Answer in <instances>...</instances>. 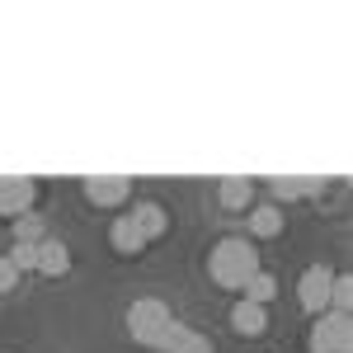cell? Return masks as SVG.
<instances>
[{"label": "cell", "instance_id": "cell-1", "mask_svg": "<svg viewBox=\"0 0 353 353\" xmlns=\"http://www.w3.org/2000/svg\"><path fill=\"white\" fill-rule=\"evenodd\" d=\"M208 273H212L217 288L241 292L245 283L259 273V250L245 241V236H226V241L212 245V254H208Z\"/></svg>", "mask_w": 353, "mask_h": 353}, {"label": "cell", "instance_id": "cell-2", "mask_svg": "<svg viewBox=\"0 0 353 353\" xmlns=\"http://www.w3.org/2000/svg\"><path fill=\"white\" fill-rule=\"evenodd\" d=\"M170 325H174V316H170V306L161 297H137L128 306V334L137 344H146V349H165Z\"/></svg>", "mask_w": 353, "mask_h": 353}, {"label": "cell", "instance_id": "cell-3", "mask_svg": "<svg viewBox=\"0 0 353 353\" xmlns=\"http://www.w3.org/2000/svg\"><path fill=\"white\" fill-rule=\"evenodd\" d=\"M306 349H311V353H353V321H349V316L325 311V316L311 325Z\"/></svg>", "mask_w": 353, "mask_h": 353}, {"label": "cell", "instance_id": "cell-4", "mask_svg": "<svg viewBox=\"0 0 353 353\" xmlns=\"http://www.w3.org/2000/svg\"><path fill=\"white\" fill-rule=\"evenodd\" d=\"M330 283H334V269H325V264H311V269L301 273V283H297L301 311L325 316V311H330Z\"/></svg>", "mask_w": 353, "mask_h": 353}, {"label": "cell", "instance_id": "cell-5", "mask_svg": "<svg viewBox=\"0 0 353 353\" xmlns=\"http://www.w3.org/2000/svg\"><path fill=\"white\" fill-rule=\"evenodd\" d=\"M38 198V184L33 179H19V174H0V217H24Z\"/></svg>", "mask_w": 353, "mask_h": 353}, {"label": "cell", "instance_id": "cell-6", "mask_svg": "<svg viewBox=\"0 0 353 353\" xmlns=\"http://www.w3.org/2000/svg\"><path fill=\"white\" fill-rule=\"evenodd\" d=\"M81 189L94 208H118V203L132 198V179L128 174H94V179H85Z\"/></svg>", "mask_w": 353, "mask_h": 353}, {"label": "cell", "instance_id": "cell-7", "mask_svg": "<svg viewBox=\"0 0 353 353\" xmlns=\"http://www.w3.org/2000/svg\"><path fill=\"white\" fill-rule=\"evenodd\" d=\"M128 217H132V226L141 231V236H146V245H151V241H161L165 231H170V217H165V208L156 203V198H141V203H137Z\"/></svg>", "mask_w": 353, "mask_h": 353}, {"label": "cell", "instance_id": "cell-8", "mask_svg": "<svg viewBox=\"0 0 353 353\" xmlns=\"http://www.w3.org/2000/svg\"><path fill=\"white\" fill-rule=\"evenodd\" d=\"M231 330L245 334V339H254V334H264L269 330V306H254V301H236L231 306Z\"/></svg>", "mask_w": 353, "mask_h": 353}, {"label": "cell", "instance_id": "cell-9", "mask_svg": "<svg viewBox=\"0 0 353 353\" xmlns=\"http://www.w3.org/2000/svg\"><path fill=\"white\" fill-rule=\"evenodd\" d=\"M283 208L278 203H259V208H250V236H259V241H273V236H283Z\"/></svg>", "mask_w": 353, "mask_h": 353}, {"label": "cell", "instance_id": "cell-10", "mask_svg": "<svg viewBox=\"0 0 353 353\" xmlns=\"http://www.w3.org/2000/svg\"><path fill=\"white\" fill-rule=\"evenodd\" d=\"M161 353H212V339L174 321V325H170V334H165V349Z\"/></svg>", "mask_w": 353, "mask_h": 353}, {"label": "cell", "instance_id": "cell-11", "mask_svg": "<svg viewBox=\"0 0 353 353\" xmlns=\"http://www.w3.org/2000/svg\"><path fill=\"white\" fill-rule=\"evenodd\" d=\"M109 245L118 250V254H128V259H137L141 250H146V236L132 226V217H113L109 226Z\"/></svg>", "mask_w": 353, "mask_h": 353}, {"label": "cell", "instance_id": "cell-12", "mask_svg": "<svg viewBox=\"0 0 353 353\" xmlns=\"http://www.w3.org/2000/svg\"><path fill=\"white\" fill-rule=\"evenodd\" d=\"M38 273H48V278H61V273H71V250L61 241H38Z\"/></svg>", "mask_w": 353, "mask_h": 353}, {"label": "cell", "instance_id": "cell-13", "mask_svg": "<svg viewBox=\"0 0 353 353\" xmlns=\"http://www.w3.org/2000/svg\"><path fill=\"white\" fill-rule=\"evenodd\" d=\"M217 198H221V208H231V212H236V208H250V198H254V184L231 174V179H221Z\"/></svg>", "mask_w": 353, "mask_h": 353}, {"label": "cell", "instance_id": "cell-14", "mask_svg": "<svg viewBox=\"0 0 353 353\" xmlns=\"http://www.w3.org/2000/svg\"><path fill=\"white\" fill-rule=\"evenodd\" d=\"M278 297V278H273V273H254V278H250V283H245V301H254V306H269V301Z\"/></svg>", "mask_w": 353, "mask_h": 353}, {"label": "cell", "instance_id": "cell-15", "mask_svg": "<svg viewBox=\"0 0 353 353\" xmlns=\"http://www.w3.org/2000/svg\"><path fill=\"white\" fill-rule=\"evenodd\" d=\"M330 311L334 316H349L353 311V278L349 273H334V283H330Z\"/></svg>", "mask_w": 353, "mask_h": 353}, {"label": "cell", "instance_id": "cell-16", "mask_svg": "<svg viewBox=\"0 0 353 353\" xmlns=\"http://www.w3.org/2000/svg\"><path fill=\"white\" fill-rule=\"evenodd\" d=\"M10 226H14V241L19 245H38V241H48V231H43V217H14L10 221Z\"/></svg>", "mask_w": 353, "mask_h": 353}, {"label": "cell", "instance_id": "cell-17", "mask_svg": "<svg viewBox=\"0 0 353 353\" xmlns=\"http://www.w3.org/2000/svg\"><path fill=\"white\" fill-rule=\"evenodd\" d=\"M316 189H321L316 179H273V198H288V203L301 198V193H316Z\"/></svg>", "mask_w": 353, "mask_h": 353}, {"label": "cell", "instance_id": "cell-18", "mask_svg": "<svg viewBox=\"0 0 353 353\" xmlns=\"http://www.w3.org/2000/svg\"><path fill=\"white\" fill-rule=\"evenodd\" d=\"M5 259H10V264H14V269L19 273H28V269H38V245H10V254H5Z\"/></svg>", "mask_w": 353, "mask_h": 353}, {"label": "cell", "instance_id": "cell-19", "mask_svg": "<svg viewBox=\"0 0 353 353\" xmlns=\"http://www.w3.org/2000/svg\"><path fill=\"white\" fill-rule=\"evenodd\" d=\"M14 283H19V269H14V264H10V259L0 254V292H10Z\"/></svg>", "mask_w": 353, "mask_h": 353}]
</instances>
